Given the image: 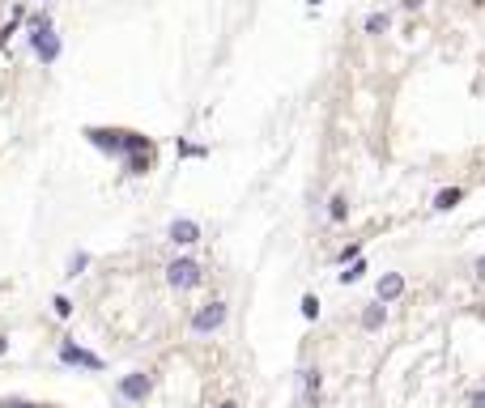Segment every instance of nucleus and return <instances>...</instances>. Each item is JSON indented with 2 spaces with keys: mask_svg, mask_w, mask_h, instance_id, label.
<instances>
[{
  "mask_svg": "<svg viewBox=\"0 0 485 408\" xmlns=\"http://www.w3.org/2000/svg\"><path fill=\"white\" fill-rule=\"evenodd\" d=\"M222 323H226V302H204L200 311L192 315V332L196 336H213Z\"/></svg>",
  "mask_w": 485,
  "mask_h": 408,
  "instance_id": "f257e3e1",
  "label": "nucleus"
},
{
  "mask_svg": "<svg viewBox=\"0 0 485 408\" xmlns=\"http://www.w3.org/2000/svg\"><path fill=\"white\" fill-rule=\"evenodd\" d=\"M167 281H171V289H196L204 281V272L196 260H175V264H167Z\"/></svg>",
  "mask_w": 485,
  "mask_h": 408,
  "instance_id": "f03ea898",
  "label": "nucleus"
},
{
  "mask_svg": "<svg viewBox=\"0 0 485 408\" xmlns=\"http://www.w3.org/2000/svg\"><path fill=\"white\" fill-rule=\"evenodd\" d=\"M149 391H153V379H149V374H141V370L120 379V395H124L128 404H145V395H149Z\"/></svg>",
  "mask_w": 485,
  "mask_h": 408,
  "instance_id": "7ed1b4c3",
  "label": "nucleus"
},
{
  "mask_svg": "<svg viewBox=\"0 0 485 408\" xmlns=\"http://www.w3.org/2000/svg\"><path fill=\"white\" fill-rule=\"evenodd\" d=\"M167 238H171L175 247H192V242H200V226H196L192 217H175L171 230H167Z\"/></svg>",
  "mask_w": 485,
  "mask_h": 408,
  "instance_id": "20e7f679",
  "label": "nucleus"
},
{
  "mask_svg": "<svg viewBox=\"0 0 485 408\" xmlns=\"http://www.w3.org/2000/svg\"><path fill=\"white\" fill-rule=\"evenodd\" d=\"M60 362H69V366H85V370H102V357H94L90 349H77V344H60Z\"/></svg>",
  "mask_w": 485,
  "mask_h": 408,
  "instance_id": "39448f33",
  "label": "nucleus"
},
{
  "mask_svg": "<svg viewBox=\"0 0 485 408\" xmlns=\"http://www.w3.org/2000/svg\"><path fill=\"white\" fill-rule=\"evenodd\" d=\"M85 136H90V145H98L106 153H124V132H115V128H90Z\"/></svg>",
  "mask_w": 485,
  "mask_h": 408,
  "instance_id": "423d86ee",
  "label": "nucleus"
},
{
  "mask_svg": "<svg viewBox=\"0 0 485 408\" xmlns=\"http://www.w3.org/2000/svg\"><path fill=\"white\" fill-rule=\"evenodd\" d=\"M400 293H405V277H400V272H384V277H379V285H374V298H379L384 306H388V302H396Z\"/></svg>",
  "mask_w": 485,
  "mask_h": 408,
  "instance_id": "0eeeda50",
  "label": "nucleus"
},
{
  "mask_svg": "<svg viewBox=\"0 0 485 408\" xmlns=\"http://www.w3.org/2000/svg\"><path fill=\"white\" fill-rule=\"evenodd\" d=\"M34 56H38L43 64H56V56H60V34H51V30L34 34Z\"/></svg>",
  "mask_w": 485,
  "mask_h": 408,
  "instance_id": "6e6552de",
  "label": "nucleus"
},
{
  "mask_svg": "<svg viewBox=\"0 0 485 408\" xmlns=\"http://www.w3.org/2000/svg\"><path fill=\"white\" fill-rule=\"evenodd\" d=\"M384 319H388L384 302H370L366 311H362V328H366V332H379V328H384Z\"/></svg>",
  "mask_w": 485,
  "mask_h": 408,
  "instance_id": "1a4fd4ad",
  "label": "nucleus"
},
{
  "mask_svg": "<svg viewBox=\"0 0 485 408\" xmlns=\"http://www.w3.org/2000/svg\"><path fill=\"white\" fill-rule=\"evenodd\" d=\"M319 383H323V379H319V370H302V400H307V404H315V400H319Z\"/></svg>",
  "mask_w": 485,
  "mask_h": 408,
  "instance_id": "9d476101",
  "label": "nucleus"
},
{
  "mask_svg": "<svg viewBox=\"0 0 485 408\" xmlns=\"http://www.w3.org/2000/svg\"><path fill=\"white\" fill-rule=\"evenodd\" d=\"M460 200H464V191H460V187H443V191L435 196V209H439V213H447V209H456Z\"/></svg>",
  "mask_w": 485,
  "mask_h": 408,
  "instance_id": "9b49d317",
  "label": "nucleus"
},
{
  "mask_svg": "<svg viewBox=\"0 0 485 408\" xmlns=\"http://www.w3.org/2000/svg\"><path fill=\"white\" fill-rule=\"evenodd\" d=\"M153 145H149V136H141V132H124V153H149Z\"/></svg>",
  "mask_w": 485,
  "mask_h": 408,
  "instance_id": "f8f14e48",
  "label": "nucleus"
},
{
  "mask_svg": "<svg viewBox=\"0 0 485 408\" xmlns=\"http://www.w3.org/2000/svg\"><path fill=\"white\" fill-rule=\"evenodd\" d=\"M328 217H332V221H345V217H349V200H345V191H337V196L328 200Z\"/></svg>",
  "mask_w": 485,
  "mask_h": 408,
  "instance_id": "ddd939ff",
  "label": "nucleus"
},
{
  "mask_svg": "<svg viewBox=\"0 0 485 408\" xmlns=\"http://www.w3.org/2000/svg\"><path fill=\"white\" fill-rule=\"evenodd\" d=\"M149 170V153H128V175H145Z\"/></svg>",
  "mask_w": 485,
  "mask_h": 408,
  "instance_id": "4468645a",
  "label": "nucleus"
},
{
  "mask_svg": "<svg viewBox=\"0 0 485 408\" xmlns=\"http://www.w3.org/2000/svg\"><path fill=\"white\" fill-rule=\"evenodd\" d=\"M362 272H366V264H362V260H353V264L341 272V285H353V281H362Z\"/></svg>",
  "mask_w": 485,
  "mask_h": 408,
  "instance_id": "2eb2a0df",
  "label": "nucleus"
},
{
  "mask_svg": "<svg viewBox=\"0 0 485 408\" xmlns=\"http://www.w3.org/2000/svg\"><path fill=\"white\" fill-rule=\"evenodd\" d=\"M388 30V13H370L366 17V34H384Z\"/></svg>",
  "mask_w": 485,
  "mask_h": 408,
  "instance_id": "dca6fc26",
  "label": "nucleus"
},
{
  "mask_svg": "<svg viewBox=\"0 0 485 408\" xmlns=\"http://www.w3.org/2000/svg\"><path fill=\"white\" fill-rule=\"evenodd\" d=\"M302 319H319V298H315V293L302 298Z\"/></svg>",
  "mask_w": 485,
  "mask_h": 408,
  "instance_id": "f3484780",
  "label": "nucleus"
},
{
  "mask_svg": "<svg viewBox=\"0 0 485 408\" xmlns=\"http://www.w3.org/2000/svg\"><path fill=\"white\" fill-rule=\"evenodd\" d=\"M85 264H90V255H85V251H77L73 260H69V272H64V277H77V272H81Z\"/></svg>",
  "mask_w": 485,
  "mask_h": 408,
  "instance_id": "a211bd4d",
  "label": "nucleus"
},
{
  "mask_svg": "<svg viewBox=\"0 0 485 408\" xmlns=\"http://www.w3.org/2000/svg\"><path fill=\"white\" fill-rule=\"evenodd\" d=\"M51 306H56V315H60V319H69V315H73V302H69L64 293H56V302H51Z\"/></svg>",
  "mask_w": 485,
  "mask_h": 408,
  "instance_id": "6ab92c4d",
  "label": "nucleus"
},
{
  "mask_svg": "<svg viewBox=\"0 0 485 408\" xmlns=\"http://www.w3.org/2000/svg\"><path fill=\"white\" fill-rule=\"evenodd\" d=\"M468 408H485V387H477V391L468 395Z\"/></svg>",
  "mask_w": 485,
  "mask_h": 408,
  "instance_id": "aec40b11",
  "label": "nucleus"
},
{
  "mask_svg": "<svg viewBox=\"0 0 485 408\" xmlns=\"http://www.w3.org/2000/svg\"><path fill=\"white\" fill-rule=\"evenodd\" d=\"M179 153H183V158H204V149H200V145H179Z\"/></svg>",
  "mask_w": 485,
  "mask_h": 408,
  "instance_id": "412c9836",
  "label": "nucleus"
},
{
  "mask_svg": "<svg viewBox=\"0 0 485 408\" xmlns=\"http://www.w3.org/2000/svg\"><path fill=\"white\" fill-rule=\"evenodd\" d=\"M0 408H34V404H26V400H9V404H0Z\"/></svg>",
  "mask_w": 485,
  "mask_h": 408,
  "instance_id": "4be33fe9",
  "label": "nucleus"
},
{
  "mask_svg": "<svg viewBox=\"0 0 485 408\" xmlns=\"http://www.w3.org/2000/svg\"><path fill=\"white\" fill-rule=\"evenodd\" d=\"M477 277L485 281V255H481V260H477Z\"/></svg>",
  "mask_w": 485,
  "mask_h": 408,
  "instance_id": "5701e85b",
  "label": "nucleus"
},
{
  "mask_svg": "<svg viewBox=\"0 0 485 408\" xmlns=\"http://www.w3.org/2000/svg\"><path fill=\"white\" fill-rule=\"evenodd\" d=\"M400 5H405V9H417V5H421V0H400Z\"/></svg>",
  "mask_w": 485,
  "mask_h": 408,
  "instance_id": "b1692460",
  "label": "nucleus"
},
{
  "mask_svg": "<svg viewBox=\"0 0 485 408\" xmlns=\"http://www.w3.org/2000/svg\"><path fill=\"white\" fill-rule=\"evenodd\" d=\"M5 349H9V340H5V336H0V353H5Z\"/></svg>",
  "mask_w": 485,
  "mask_h": 408,
  "instance_id": "393cba45",
  "label": "nucleus"
},
{
  "mask_svg": "<svg viewBox=\"0 0 485 408\" xmlns=\"http://www.w3.org/2000/svg\"><path fill=\"white\" fill-rule=\"evenodd\" d=\"M222 408H239V404H234V400H226V404H222Z\"/></svg>",
  "mask_w": 485,
  "mask_h": 408,
  "instance_id": "a878e982",
  "label": "nucleus"
},
{
  "mask_svg": "<svg viewBox=\"0 0 485 408\" xmlns=\"http://www.w3.org/2000/svg\"><path fill=\"white\" fill-rule=\"evenodd\" d=\"M307 5H311V9H315V5H323V0H307Z\"/></svg>",
  "mask_w": 485,
  "mask_h": 408,
  "instance_id": "bb28decb",
  "label": "nucleus"
}]
</instances>
